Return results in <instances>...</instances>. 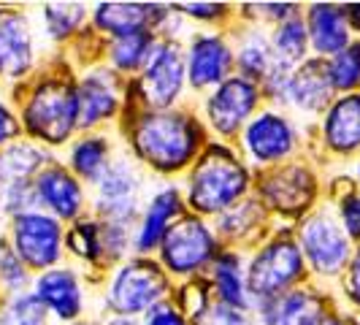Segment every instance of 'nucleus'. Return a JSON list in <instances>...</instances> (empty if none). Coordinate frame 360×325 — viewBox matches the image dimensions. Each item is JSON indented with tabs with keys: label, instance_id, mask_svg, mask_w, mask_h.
I'll use <instances>...</instances> for the list:
<instances>
[{
	"label": "nucleus",
	"instance_id": "nucleus-1",
	"mask_svg": "<svg viewBox=\"0 0 360 325\" xmlns=\"http://www.w3.org/2000/svg\"><path fill=\"white\" fill-rule=\"evenodd\" d=\"M139 155L155 168L171 171L193 158L198 146V127L181 114H155L146 117L136 133Z\"/></svg>",
	"mask_w": 360,
	"mask_h": 325
},
{
	"label": "nucleus",
	"instance_id": "nucleus-2",
	"mask_svg": "<svg viewBox=\"0 0 360 325\" xmlns=\"http://www.w3.org/2000/svg\"><path fill=\"white\" fill-rule=\"evenodd\" d=\"M247 184V174L228 149H209L190 177V203L200 212L231 206Z\"/></svg>",
	"mask_w": 360,
	"mask_h": 325
},
{
	"label": "nucleus",
	"instance_id": "nucleus-3",
	"mask_svg": "<svg viewBox=\"0 0 360 325\" xmlns=\"http://www.w3.org/2000/svg\"><path fill=\"white\" fill-rule=\"evenodd\" d=\"M76 117H79L76 95L71 92V87L60 82L44 84L27 106V127L52 144H60L71 133Z\"/></svg>",
	"mask_w": 360,
	"mask_h": 325
},
{
	"label": "nucleus",
	"instance_id": "nucleus-4",
	"mask_svg": "<svg viewBox=\"0 0 360 325\" xmlns=\"http://www.w3.org/2000/svg\"><path fill=\"white\" fill-rule=\"evenodd\" d=\"M304 269V257L301 250L282 238V241H274L269 244L263 253L252 260V269H250V290L255 295H263L271 298L276 295L282 288H288L292 279L301 276Z\"/></svg>",
	"mask_w": 360,
	"mask_h": 325
},
{
	"label": "nucleus",
	"instance_id": "nucleus-5",
	"mask_svg": "<svg viewBox=\"0 0 360 325\" xmlns=\"http://www.w3.org/2000/svg\"><path fill=\"white\" fill-rule=\"evenodd\" d=\"M165 293V276L155 263H127L111 285V307L117 312H144L158 304Z\"/></svg>",
	"mask_w": 360,
	"mask_h": 325
},
{
	"label": "nucleus",
	"instance_id": "nucleus-6",
	"mask_svg": "<svg viewBox=\"0 0 360 325\" xmlns=\"http://www.w3.org/2000/svg\"><path fill=\"white\" fill-rule=\"evenodd\" d=\"M212 250H214L212 234L206 231V225L200 219H193V217L176 222L162 238V257H165L168 269L176 274L198 269L212 255Z\"/></svg>",
	"mask_w": 360,
	"mask_h": 325
},
{
	"label": "nucleus",
	"instance_id": "nucleus-7",
	"mask_svg": "<svg viewBox=\"0 0 360 325\" xmlns=\"http://www.w3.org/2000/svg\"><path fill=\"white\" fill-rule=\"evenodd\" d=\"M14 238H17V253L38 269L54 263L60 255V225L46 215H36V212L19 215L14 225Z\"/></svg>",
	"mask_w": 360,
	"mask_h": 325
},
{
	"label": "nucleus",
	"instance_id": "nucleus-8",
	"mask_svg": "<svg viewBox=\"0 0 360 325\" xmlns=\"http://www.w3.org/2000/svg\"><path fill=\"white\" fill-rule=\"evenodd\" d=\"M301 241H304V250H307L311 266L320 274H336L344 266L347 255H349L347 236L342 234V228L330 217L309 219Z\"/></svg>",
	"mask_w": 360,
	"mask_h": 325
},
{
	"label": "nucleus",
	"instance_id": "nucleus-9",
	"mask_svg": "<svg viewBox=\"0 0 360 325\" xmlns=\"http://www.w3.org/2000/svg\"><path fill=\"white\" fill-rule=\"evenodd\" d=\"M181 76H184V65H181L179 46L165 44L158 52L149 57V65L144 73V95L152 106H168L181 87Z\"/></svg>",
	"mask_w": 360,
	"mask_h": 325
},
{
	"label": "nucleus",
	"instance_id": "nucleus-10",
	"mask_svg": "<svg viewBox=\"0 0 360 325\" xmlns=\"http://www.w3.org/2000/svg\"><path fill=\"white\" fill-rule=\"evenodd\" d=\"M257 103V90L247 79L225 82L209 101V117L219 133H233Z\"/></svg>",
	"mask_w": 360,
	"mask_h": 325
},
{
	"label": "nucleus",
	"instance_id": "nucleus-11",
	"mask_svg": "<svg viewBox=\"0 0 360 325\" xmlns=\"http://www.w3.org/2000/svg\"><path fill=\"white\" fill-rule=\"evenodd\" d=\"M30 65V33L17 11H0V71L19 76Z\"/></svg>",
	"mask_w": 360,
	"mask_h": 325
},
{
	"label": "nucleus",
	"instance_id": "nucleus-12",
	"mask_svg": "<svg viewBox=\"0 0 360 325\" xmlns=\"http://www.w3.org/2000/svg\"><path fill=\"white\" fill-rule=\"evenodd\" d=\"M247 146H250V152L257 160H279V158L288 155L290 146H292V130H290V125L282 117L263 114L247 130Z\"/></svg>",
	"mask_w": 360,
	"mask_h": 325
},
{
	"label": "nucleus",
	"instance_id": "nucleus-13",
	"mask_svg": "<svg viewBox=\"0 0 360 325\" xmlns=\"http://www.w3.org/2000/svg\"><path fill=\"white\" fill-rule=\"evenodd\" d=\"M160 17L162 11L158 6H144V3H106V6H98V25L120 38L130 36V33H141Z\"/></svg>",
	"mask_w": 360,
	"mask_h": 325
},
{
	"label": "nucleus",
	"instance_id": "nucleus-14",
	"mask_svg": "<svg viewBox=\"0 0 360 325\" xmlns=\"http://www.w3.org/2000/svg\"><path fill=\"white\" fill-rule=\"evenodd\" d=\"M309 30L311 44L323 54H336L347 46V19L344 11L328 3H317L309 11Z\"/></svg>",
	"mask_w": 360,
	"mask_h": 325
},
{
	"label": "nucleus",
	"instance_id": "nucleus-15",
	"mask_svg": "<svg viewBox=\"0 0 360 325\" xmlns=\"http://www.w3.org/2000/svg\"><path fill=\"white\" fill-rule=\"evenodd\" d=\"M38 301H44L49 309L57 312V317L73 320L82 307L79 285L71 271H46L38 279Z\"/></svg>",
	"mask_w": 360,
	"mask_h": 325
},
{
	"label": "nucleus",
	"instance_id": "nucleus-16",
	"mask_svg": "<svg viewBox=\"0 0 360 325\" xmlns=\"http://www.w3.org/2000/svg\"><path fill=\"white\" fill-rule=\"evenodd\" d=\"M231 65V52L219 38H198L190 52V82L206 87L219 82Z\"/></svg>",
	"mask_w": 360,
	"mask_h": 325
},
{
	"label": "nucleus",
	"instance_id": "nucleus-17",
	"mask_svg": "<svg viewBox=\"0 0 360 325\" xmlns=\"http://www.w3.org/2000/svg\"><path fill=\"white\" fill-rule=\"evenodd\" d=\"M325 139L339 152L360 146V95H347L330 108L325 122Z\"/></svg>",
	"mask_w": 360,
	"mask_h": 325
},
{
	"label": "nucleus",
	"instance_id": "nucleus-18",
	"mask_svg": "<svg viewBox=\"0 0 360 325\" xmlns=\"http://www.w3.org/2000/svg\"><path fill=\"white\" fill-rule=\"evenodd\" d=\"M38 198L46 206H52L60 217H73L82 206V190L71 174H65L63 168H49L44 171L36 181Z\"/></svg>",
	"mask_w": 360,
	"mask_h": 325
},
{
	"label": "nucleus",
	"instance_id": "nucleus-19",
	"mask_svg": "<svg viewBox=\"0 0 360 325\" xmlns=\"http://www.w3.org/2000/svg\"><path fill=\"white\" fill-rule=\"evenodd\" d=\"M311 190H314L311 177L304 168H285L276 177H271L266 184V196L271 198V203L276 209H285V212L304 209L311 198Z\"/></svg>",
	"mask_w": 360,
	"mask_h": 325
},
{
	"label": "nucleus",
	"instance_id": "nucleus-20",
	"mask_svg": "<svg viewBox=\"0 0 360 325\" xmlns=\"http://www.w3.org/2000/svg\"><path fill=\"white\" fill-rule=\"evenodd\" d=\"M103 215L111 219H130L133 215V196H136V177L130 174V168L125 165H114L103 174Z\"/></svg>",
	"mask_w": 360,
	"mask_h": 325
},
{
	"label": "nucleus",
	"instance_id": "nucleus-21",
	"mask_svg": "<svg viewBox=\"0 0 360 325\" xmlns=\"http://www.w3.org/2000/svg\"><path fill=\"white\" fill-rule=\"evenodd\" d=\"M76 106H79V117H76L79 125H95L98 120L108 117V114L114 111V106H117V95H114L111 82H106L101 73L90 76V79L79 87Z\"/></svg>",
	"mask_w": 360,
	"mask_h": 325
},
{
	"label": "nucleus",
	"instance_id": "nucleus-22",
	"mask_svg": "<svg viewBox=\"0 0 360 325\" xmlns=\"http://www.w3.org/2000/svg\"><path fill=\"white\" fill-rule=\"evenodd\" d=\"M266 312L269 325H314L323 317L320 301L309 293H288L282 298H274Z\"/></svg>",
	"mask_w": 360,
	"mask_h": 325
},
{
	"label": "nucleus",
	"instance_id": "nucleus-23",
	"mask_svg": "<svg viewBox=\"0 0 360 325\" xmlns=\"http://www.w3.org/2000/svg\"><path fill=\"white\" fill-rule=\"evenodd\" d=\"M330 76L328 68L320 63H307L295 76H290L288 95L301 108H320L328 101V90H330Z\"/></svg>",
	"mask_w": 360,
	"mask_h": 325
},
{
	"label": "nucleus",
	"instance_id": "nucleus-24",
	"mask_svg": "<svg viewBox=\"0 0 360 325\" xmlns=\"http://www.w3.org/2000/svg\"><path fill=\"white\" fill-rule=\"evenodd\" d=\"M44 160V155L36 146H11L0 155V190L11 193L22 184H27V177L36 171Z\"/></svg>",
	"mask_w": 360,
	"mask_h": 325
},
{
	"label": "nucleus",
	"instance_id": "nucleus-25",
	"mask_svg": "<svg viewBox=\"0 0 360 325\" xmlns=\"http://www.w3.org/2000/svg\"><path fill=\"white\" fill-rule=\"evenodd\" d=\"M179 212V196L176 190H165L158 198L152 200L149 212H146V219L141 225V234H139V247L141 250H152L160 238H165L168 234V222L171 217Z\"/></svg>",
	"mask_w": 360,
	"mask_h": 325
},
{
	"label": "nucleus",
	"instance_id": "nucleus-26",
	"mask_svg": "<svg viewBox=\"0 0 360 325\" xmlns=\"http://www.w3.org/2000/svg\"><path fill=\"white\" fill-rule=\"evenodd\" d=\"M214 285L228 307H244V288L238 276V260L233 255H219L214 263Z\"/></svg>",
	"mask_w": 360,
	"mask_h": 325
},
{
	"label": "nucleus",
	"instance_id": "nucleus-27",
	"mask_svg": "<svg viewBox=\"0 0 360 325\" xmlns=\"http://www.w3.org/2000/svg\"><path fill=\"white\" fill-rule=\"evenodd\" d=\"M330 84L339 90H352L360 84V44H352L333 57V63L328 65Z\"/></svg>",
	"mask_w": 360,
	"mask_h": 325
},
{
	"label": "nucleus",
	"instance_id": "nucleus-28",
	"mask_svg": "<svg viewBox=\"0 0 360 325\" xmlns=\"http://www.w3.org/2000/svg\"><path fill=\"white\" fill-rule=\"evenodd\" d=\"M149 46H152V38H149V30H141V33H130V36L117 38L114 49H111V57L120 68H136L141 65L146 57H149Z\"/></svg>",
	"mask_w": 360,
	"mask_h": 325
},
{
	"label": "nucleus",
	"instance_id": "nucleus-29",
	"mask_svg": "<svg viewBox=\"0 0 360 325\" xmlns=\"http://www.w3.org/2000/svg\"><path fill=\"white\" fill-rule=\"evenodd\" d=\"M274 44H276V54L282 57V63H295L304 57V49H307V33H304V25L298 19H288L276 36H274Z\"/></svg>",
	"mask_w": 360,
	"mask_h": 325
},
{
	"label": "nucleus",
	"instance_id": "nucleus-30",
	"mask_svg": "<svg viewBox=\"0 0 360 325\" xmlns=\"http://www.w3.org/2000/svg\"><path fill=\"white\" fill-rule=\"evenodd\" d=\"M73 168L87 177V179H95L103 168H106V144L101 139H87L73 149Z\"/></svg>",
	"mask_w": 360,
	"mask_h": 325
},
{
	"label": "nucleus",
	"instance_id": "nucleus-31",
	"mask_svg": "<svg viewBox=\"0 0 360 325\" xmlns=\"http://www.w3.org/2000/svg\"><path fill=\"white\" fill-rule=\"evenodd\" d=\"M0 325H44V307L38 295H19L11 307L3 312Z\"/></svg>",
	"mask_w": 360,
	"mask_h": 325
},
{
	"label": "nucleus",
	"instance_id": "nucleus-32",
	"mask_svg": "<svg viewBox=\"0 0 360 325\" xmlns=\"http://www.w3.org/2000/svg\"><path fill=\"white\" fill-rule=\"evenodd\" d=\"M84 19V8L76 3L65 6H46V25L52 36H68L71 30L79 27V22Z\"/></svg>",
	"mask_w": 360,
	"mask_h": 325
},
{
	"label": "nucleus",
	"instance_id": "nucleus-33",
	"mask_svg": "<svg viewBox=\"0 0 360 325\" xmlns=\"http://www.w3.org/2000/svg\"><path fill=\"white\" fill-rule=\"evenodd\" d=\"M195 325H255L247 314H241L236 307L228 304H217L195 312Z\"/></svg>",
	"mask_w": 360,
	"mask_h": 325
},
{
	"label": "nucleus",
	"instance_id": "nucleus-34",
	"mask_svg": "<svg viewBox=\"0 0 360 325\" xmlns=\"http://www.w3.org/2000/svg\"><path fill=\"white\" fill-rule=\"evenodd\" d=\"M0 279L8 288H22L25 285V271L19 266V255L8 250L6 244H0Z\"/></svg>",
	"mask_w": 360,
	"mask_h": 325
},
{
	"label": "nucleus",
	"instance_id": "nucleus-35",
	"mask_svg": "<svg viewBox=\"0 0 360 325\" xmlns=\"http://www.w3.org/2000/svg\"><path fill=\"white\" fill-rule=\"evenodd\" d=\"M241 65H244V71L250 73H257V76H263V73L269 71V49H266V44L263 41H252V44H247L244 49H241Z\"/></svg>",
	"mask_w": 360,
	"mask_h": 325
},
{
	"label": "nucleus",
	"instance_id": "nucleus-36",
	"mask_svg": "<svg viewBox=\"0 0 360 325\" xmlns=\"http://www.w3.org/2000/svg\"><path fill=\"white\" fill-rule=\"evenodd\" d=\"M342 217L349 236H360V196H352V198L344 200Z\"/></svg>",
	"mask_w": 360,
	"mask_h": 325
},
{
	"label": "nucleus",
	"instance_id": "nucleus-37",
	"mask_svg": "<svg viewBox=\"0 0 360 325\" xmlns=\"http://www.w3.org/2000/svg\"><path fill=\"white\" fill-rule=\"evenodd\" d=\"M146 325H184V320H181V317L176 314V312H174V309L158 307L155 312H152V314H149Z\"/></svg>",
	"mask_w": 360,
	"mask_h": 325
},
{
	"label": "nucleus",
	"instance_id": "nucleus-38",
	"mask_svg": "<svg viewBox=\"0 0 360 325\" xmlns=\"http://www.w3.org/2000/svg\"><path fill=\"white\" fill-rule=\"evenodd\" d=\"M17 130H19V125H17V120L6 111V106L0 103V144L3 141H8V139H14L17 136Z\"/></svg>",
	"mask_w": 360,
	"mask_h": 325
},
{
	"label": "nucleus",
	"instance_id": "nucleus-39",
	"mask_svg": "<svg viewBox=\"0 0 360 325\" xmlns=\"http://www.w3.org/2000/svg\"><path fill=\"white\" fill-rule=\"evenodd\" d=\"M179 8H187V14H195V17H217L222 11V6H212V3H184Z\"/></svg>",
	"mask_w": 360,
	"mask_h": 325
},
{
	"label": "nucleus",
	"instance_id": "nucleus-40",
	"mask_svg": "<svg viewBox=\"0 0 360 325\" xmlns=\"http://www.w3.org/2000/svg\"><path fill=\"white\" fill-rule=\"evenodd\" d=\"M349 295L360 304V250L352 260V269H349Z\"/></svg>",
	"mask_w": 360,
	"mask_h": 325
},
{
	"label": "nucleus",
	"instance_id": "nucleus-41",
	"mask_svg": "<svg viewBox=\"0 0 360 325\" xmlns=\"http://www.w3.org/2000/svg\"><path fill=\"white\" fill-rule=\"evenodd\" d=\"M344 19H349L355 27H360V6H347V11H344Z\"/></svg>",
	"mask_w": 360,
	"mask_h": 325
},
{
	"label": "nucleus",
	"instance_id": "nucleus-42",
	"mask_svg": "<svg viewBox=\"0 0 360 325\" xmlns=\"http://www.w3.org/2000/svg\"><path fill=\"white\" fill-rule=\"evenodd\" d=\"M314 325H352V323H347V320H339V317H320Z\"/></svg>",
	"mask_w": 360,
	"mask_h": 325
},
{
	"label": "nucleus",
	"instance_id": "nucleus-43",
	"mask_svg": "<svg viewBox=\"0 0 360 325\" xmlns=\"http://www.w3.org/2000/svg\"><path fill=\"white\" fill-rule=\"evenodd\" d=\"M108 325H136V320L133 317H117V320H111Z\"/></svg>",
	"mask_w": 360,
	"mask_h": 325
}]
</instances>
